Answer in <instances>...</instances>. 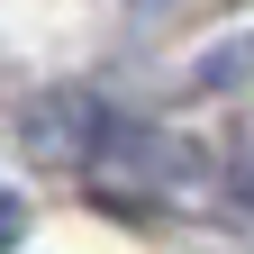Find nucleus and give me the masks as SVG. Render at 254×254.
Listing matches in <instances>:
<instances>
[{
    "label": "nucleus",
    "mask_w": 254,
    "mask_h": 254,
    "mask_svg": "<svg viewBox=\"0 0 254 254\" xmlns=\"http://www.w3.org/2000/svg\"><path fill=\"white\" fill-rule=\"evenodd\" d=\"M236 190H245V200H254V145H245V164H236Z\"/></svg>",
    "instance_id": "obj_2"
},
{
    "label": "nucleus",
    "mask_w": 254,
    "mask_h": 254,
    "mask_svg": "<svg viewBox=\"0 0 254 254\" xmlns=\"http://www.w3.org/2000/svg\"><path fill=\"white\" fill-rule=\"evenodd\" d=\"M18 236H27V209H18V200H9V190H0V254H9V245H18Z\"/></svg>",
    "instance_id": "obj_1"
}]
</instances>
